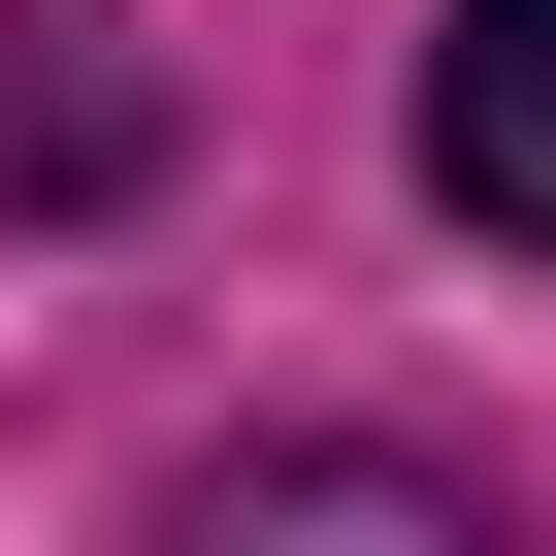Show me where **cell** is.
Segmentation results:
<instances>
[{
  "mask_svg": "<svg viewBox=\"0 0 556 556\" xmlns=\"http://www.w3.org/2000/svg\"><path fill=\"white\" fill-rule=\"evenodd\" d=\"M426 197L556 262V0H458V34H426Z\"/></svg>",
  "mask_w": 556,
  "mask_h": 556,
  "instance_id": "6da1fadb",
  "label": "cell"
}]
</instances>
